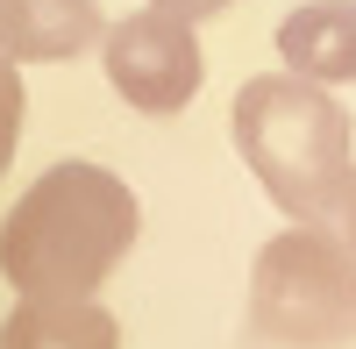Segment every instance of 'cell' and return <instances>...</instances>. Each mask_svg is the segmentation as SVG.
<instances>
[{
	"label": "cell",
	"instance_id": "obj_1",
	"mask_svg": "<svg viewBox=\"0 0 356 349\" xmlns=\"http://www.w3.org/2000/svg\"><path fill=\"white\" fill-rule=\"evenodd\" d=\"M143 207L107 164L65 157L29 186L0 221V278L22 300H93L100 278L129 257Z\"/></svg>",
	"mask_w": 356,
	"mask_h": 349
},
{
	"label": "cell",
	"instance_id": "obj_2",
	"mask_svg": "<svg viewBox=\"0 0 356 349\" xmlns=\"http://www.w3.org/2000/svg\"><path fill=\"white\" fill-rule=\"evenodd\" d=\"M228 136L257 186L278 200L292 221H328L349 186V107H335L300 72H264L243 79L228 107Z\"/></svg>",
	"mask_w": 356,
	"mask_h": 349
},
{
	"label": "cell",
	"instance_id": "obj_3",
	"mask_svg": "<svg viewBox=\"0 0 356 349\" xmlns=\"http://www.w3.org/2000/svg\"><path fill=\"white\" fill-rule=\"evenodd\" d=\"M250 328L278 349L356 342V250L321 221L271 236L250 271Z\"/></svg>",
	"mask_w": 356,
	"mask_h": 349
},
{
	"label": "cell",
	"instance_id": "obj_4",
	"mask_svg": "<svg viewBox=\"0 0 356 349\" xmlns=\"http://www.w3.org/2000/svg\"><path fill=\"white\" fill-rule=\"evenodd\" d=\"M100 57H107V86L129 107H143V114H178L200 93V79H207L193 22L157 8V0L122 15L114 29H100Z\"/></svg>",
	"mask_w": 356,
	"mask_h": 349
},
{
	"label": "cell",
	"instance_id": "obj_5",
	"mask_svg": "<svg viewBox=\"0 0 356 349\" xmlns=\"http://www.w3.org/2000/svg\"><path fill=\"white\" fill-rule=\"evenodd\" d=\"M100 0H0V50L15 65H65L100 43Z\"/></svg>",
	"mask_w": 356,
	"mask_h": 349
},
{
	"label": "cell",
	"instance_id": "obj_6",
	"mask_svg": "<svg viewBox=\"0 0 356 349\" xmlns=\"http://www.w3.org/2000/svg\"><path fill=\"white\" fill-rule=\"evenodd\" d=\"M285 72L314 86H356V0H307L278 22Z\"/></svg>",
	"mask_w": 356,
	"mask_h": 349
},
{
	"label": "cell",
	"instance_id": "obj_7",
	"mask_svg": "<svg viewBox=\"0 0 356 349\" xmlns=\"http://www.w3.org/2000/svg\"><path fill=\"white\" fill-rule=\"evenodd\" d=\"M0 349H122V321L93 300H22L0 321Z\"/></svg>",
	"mask_w": 356,
	"mask_h": 349
},
{
	"label": "cell",
	"instance_id": "obj_8",
	"mask_svg": "<svg viewBox=\"0 0 356 349\" xmlns=\"http://www.w3.org/2000/svg\"><path fill=\"white\" fill-rule=\"evenodd\" d=\"M22 72H15V57L0 50V171L15 164V143H22Z\"/></svg>",
	"mask_w": 356,
	"mask_h": 349
},
{
	"label": "cell",
	"instance_id": "obj_9",
	"mask_svg": "<svg viewBox=\"0 0 356 349\" xmlns=\"http://www.w3.org/2000/svg\"><path fill=\"white\" fill-rule=\"evenodd\" d=\"M157 8L186 15V22H214V15H228V8H235V0H157Z\"/></svg>",
	"mask_w": 356,
	"mask_h": 349
},
{
	"label": "cell",
	"instance_id": "obj_10",
	"mask_svg": "<svg viewBox=\"0 0 356 349\" xmlns=\"http://www.w3.org/2000/svg\"><path fill=\"white\" fill-rule=\"evenodd\" d=\"M342 243L356 250V171H349V186H342Z\"/></svg>",
	"mask_w": 356,
	"mask_h": 349
}]
</instances>
